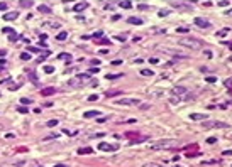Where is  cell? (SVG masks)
<instances>
[{"instance_id":"6da1fadb","label":"cell","mask_w":232,"mask_h":167,"mask_svg":"<svg viewBox=\"0 0 232 167\" xmlns=\"http://www.w3.org/2000/svg\"><path fill=\"white\" fill-rule=\"evenodd\" d=\"M178 44L183 46V47H190V49H202L203 47V42L200 41V39H195V37H181L180 41H178Z\"/></svg>"},{"instance_id":"7a4b0ae2","label":"cell","mask_w":232,"mask_h":167,"mask_svg":"<svg viewBox=\"0 0 232 167\" xmlns=\"http://www.w3.org/2000/svg\"><path fill=\"white\" fill-rule=\"evenodd\" d=\"M88 79H90V74H76L75 78H71V79L68 81V86H70V88L81 86V84H83V83H87Z\"/></svg>"},{"instance_id":"3957f363","label":"cell","mask_w":232,"mask_h":167,"mask_svg":"<svg viewBox=\"0 0 232 167\" xmlns=\"http://www.w3.org/2000/svg\"><path fill=\"white\" fill-rule=\"evenodd\" d=\"M174 145H176L174 140H159V142L151 145V150H163V149L166 150V149H173Z\"/></svg>"},{"instance_id":"277c9868","label":"cell","mask_w":232,"mask_h":167,"mask_svg":"<svg viewBox=\"0 0 232 167\" xmlns=\"http://www.w3.org/2000/svg\"><path fill=\"white\" fill-rule=\"evenodd\" d=\"M117 105H126V106H135V105H139L141 106V100H137V98H122V100H117L115 101Z\"/></svg>"},{"instance_id":"5b68a950","label":"cell","mask_w":232,"mask_h":167,"mask_svg":"<svg viewBox=\"0 0 232 167\" xmlns=\"http://www.w3.org/2000/svg\"><path fill=\"white\" fill-rule=\"evenodd\" d=\"M227 123L224 122H203V128H227Z\"/></svg>"},{"instance_id":"8992f818","label":"cell","mask_w":232,"mask_h":167,"mask_svg":"<svg viewBox=\"0 0 232 167\" xmlns=\"http://www.w3.org/2000/svg\"><path fill=\"white\" fill-rule=\"evenodd\" d=\"M98 149L100 150H105V152H114L119 149V145H112V144H105V142H100L98 144Z\"/></svg>"},{"instance_id":"52a82bcc","label":"cell","mask_w":232,"mask_h":167,"mask_svg":"<svg viewBox=\"0 0 232 167\" xmlns=\"http://www.w3.org/2000/svg\"><path fill=\"white\" fill-rule=\"evenodd\" d=\"M171 93H173L174 96L183 98L185 95H188V88H185V86H176V88H173V91H171Z\"/></svg>"},{"instance_id":"ba28073f","label":"cell","mask_w":232,"mask_h":167,"mask_svg":"<svg viewBox=\"0 0 232 167\" xmlns=\"http://www.w3.org/2000/svg\"><path fill=\"white\" fill-rule=\"evenodd\" d=\"M195 24H197L198 27H203V29H208V27H210L208 20H207V19H200V17H198V19H195Z\"/></svg>"},{"instance_id":"9c48e42d","label":"cell","mask_w":232,"mask_h":167,"mask_svg":"<svg viewBox=\"0 0 232 167\" xmlns=\"http://www.w3.org/2000/svg\"><path fill=\"white\" fill-rule=\"evenodd\" d=\"M19 17V12H7L3 15V20H15Z\"/></svg>"},{"instance_id":"30bf717a","label":"cell","mask_w":232,"mask_h":167,"mask_svg":"<svg viewBox=\"0 0 232 167\" xmlns=\"http://www.w3.org/2000/svg\"><path fill=\"white\" fill-rule=\"evenodd\" d=\"M56 88H44V90H41V95L42 96H49V95H54L56 93Z\"/></svg>"},{"instance_id":"8fae6325","label":"cell","mask_w":232,"mask_h":167,"mask_svg":"<svg viewBox=\"0 0 232 167\" xmlns=\"http://www.w3.org/2000/svg\"><path fill=\"white\" fill-rule=\"evenodd\" d=\"M87 7H88V3H87V2H80V3H76V5H75L73 9L76 10V12H81V10H85Z\"/></svg>"},{"instance_id":"7c38bea8","label":"cell","mask_w":232,"mask_h":167,"mask_svg":"<svg viewBox=\"0 0 232 167\" xmlns=\"http://www.w3.org/2000/svg\"><path fill=\"white\" fill-rule=\"evenodd\" d=\"M122 90H110V91H105V96L110 98V96H115V95H120Z\"/></svg>"},{"instance_id":"4fadbf2b","label":"cell","mask_w":232,"mask_h":167,"mask_svg":"<svg viewBox=\"0 0 232 167\" xmlns=\"http://www.w3.org/2000/svg\"><path fill=\"white\" fill-rule=\"evenodd\" d=\"M97 115H100V112H97V110H95V112H93V110H92V112H85V118H93V116H97Z\"/></svg>"},{"instance_id":"5bb4252c","label":"cell","mask_w":232,"mask_h":167,"mask_svg":"<svg viewBox=\"0 0 232 167\" xmlns=\"http://www.w3.org/2000/svg\"><path fill=\"white\" fill-rule=\"evenodd\" d=\"M127 22H129V24H135V26H141L142 20L137 19V17H129V19H127Z\"/></svg>"},{"instance_id":"9a60e30c","label":"cell","mask_w":232,"mask_h":167,"mask_svg":"<svg viewBox=\"0 0 232 167\" xmlns=\"http://www.w3.org/2000/svg\"><path fill=\"white\" fill-rule=\"evenodd\" d=\"M92 152H93V149H92V147H83V149H80V150H78V154H80V155H85V154H92Z\"/></svg>"},{"instance_id":"2e32d148","label":"cell","mask_w":232,"mask_h":167,"mask_svg":"<svg viewBox=\"0 0 232 167\" xmlns=\"http://www.w3.org/2000/svg\"><path fill=\"white\" fill-rule=\"evenodd\" d=\"M120 7H122V9H132V3L129 2V0H124V2H120L119 3Z\"/></svg>"},{"instance_id":"e0dca14e","label":"cell","mask_w":232,"mask_h":167,"mask_svg":"<svg viewBox=\"0 0 232 167\" xmlns=\"http://www.w3.org/2000/svg\"><path fill=\"white\" fill-rule=\"evenodd\" d=\"M37 9H39V12H42V14H49V12H51V9H49L48 5H39Z\"/></svg>"},{"instance_id":"ac0fdd59","label":"cell","mask_w":232,"mask_h":167,"mask_svg":"<svg viewBox=\"0 0 232 167\" xmlns=\"http://www.w3.org/2000/svg\"><path fill=\"white\" fill-rule=\"evenodd\" d=\"M173 7H191L190 3H183V2H171Z\"/></svg>"},{"instance_id":"d6986e66","label":"cell","mask_w":232,"mask_h":167,"mask_svg":"<svg viewBox=\"0 0 232 167\" xmlns=\"http://www.w3.org/2000/svg\"><path fill=\"white\" fill-rule=\"evenodd\" d=\"M66 37H68V32H65V30H63V32H59L58 35H56V39H58V41H65Z\"/></svg>"},{"instance_id":"ffe728a7","label":"cell","mask_w":232,"mask_h":167,"mask_svg":"<svg viewBox=\"0 0 232 167\" xmlns=\"http://www.w3.org/2000/svg\"><path fill=\"white\" fill-rule=\"evenodd\" d=\"M58 59H68V63L71 61V54H68V52H63V54L58 56Z\"/></svg>"},{"instance_id":"44dd1931","label":"cell","mask_w":232,"mask_h":167,"mask_svg":"<svg viewBox=\"0 0 232 167\" xmlns=\"http://www.w3.org/2000/svg\"><path fill=\"white\" fill-rule=\"evenodd\" d=\"M191 120H203L205 118V115H200V113H193V115H190Z\"/></svg>"},{"instance_id":"7402d4cb","label":"cell","mask_w":232,"mask_h":167,"mask_svg":"<svg viewBox=\"0 0 232 167\" xmlns=\"http://www.w3.org/2000/svg\"><path fill=\"white\" fill-rule=\"evenodd\" d=\"M230 32V29H222V30H219V32H217V35H219V37H224V35H227Z\"/></svg>"},{"instance_id":"603a6c76","label":"cell","mask_w":232,"mask_h":167,"mask_svg":"<svg viewBox=\"0 0 232 167\" xmlns=\"http://www.w3.org/2000/svg\"><path fill=\"white\" fill-rule=\"evenodd\" d=\"M20 59H22V61H31V54L29 52H22V54H20Z\"/></svg>"},{"instance_id":"cb8c5ba5","label":"cell","mask_w":232,"mask_h":167,"mask_svg":"<svg viewBox=\"0 0 232 167\" xmlns=\"http://www.w3.org/2000/svg\"><path fill=\"white\" fill-rule=\"evenodd\" d=\"M141 74H142V76H152L154 73H152L151 69H141Z\"/></svg>"},{"instance_id":"d4e9b609","label":"cell","mask_w":232,"mask_h":167,"mask_svg":"<svg viewBox=\"0 0 232 167\" xmlns=\"http://www.w3.org/2000/svg\"><path fill=\"white\" fill-rule=\"evenodd\" d=\"M171 103H173V105H176V103H180L181 101V98L180 96H171V100H169Z\"/></svg>"},{"instance_id":"484cf974","label":"cell","mask_w":232,"mask_h":167,"mask_svg":"<svg viewBox=\"0 0 232 167\" xmlns=\"http://www.w3.org/2000/svg\"><path fill=\"white\" fill-rule=\"evenodd\" d=\"M46 125H48V127H56V125H58V120H56V118H54V120H49Z\"/></svg>"},{"instance_id":"4316f807","label":"cell","mask_w":232,"mask_h":167,"mask_svg":"<svg viewBox=\"0 0 232 167\" xmlns=\"http://www.w3.org/2000/svg\"><path fill=\"white\" fill-rule=\"evenodd\" d=\"M20 103H22V105H31L32 100H29V98H20Z\"/></svg>"},{"instance_id":"83f0119b","label":"cell","mask_w":232,"mask_h":167,"mask_svg":"<svg viewBox=\"0 0 232 167\" xmlns=\"http://www.w3.org/2000/svg\"><path fill=\"white\" fill-rule=\"evenodd\" d=\"M20 5H22V7H31V5H32V2H31V0H29V2H26V0H20Z\"/></svg>"},{"instance_id":"f1b7e54d","label":"cell","mask_w":232,"mask_h":167,"mask_svg":"<svg viewBox=\"0 0 232 167\" xmlns=\"http://www.w3.org/2000/svg\"><path fill=\"white\" fill-rule=\"evenodd\" d=\"M44 73H54V67L53 66H44Z\"/></svg>"},{"instance_id":"f546056e","label":"cell","mask_w":232,"mask_h":167,"mask_svg":"<svg viewBox=\"0 0 232 167\" xmlns=\"http://www.w3.org/2000/svg\"><path fill=\"white\" fill-rule=\"evenodd\" d=\"M7 10V3L5 2H0V12H5Z\"/></svg>"},{"instance_id":"4dcf8cb0","label":"cell","mask_w":232,"mask_h":167,"mask_svg":"<svg viewBox=\"0 0 232 167\" xmlns=\"http://www.w3.org/2000/svg\"><path fill=\"white\" fill-rule=\"evenodd\" d=\"M102 35H103V32H102V30H98V32H95L93 35H92V37H93V39H100Z\"/></svg>"},{"instance_id":"1f68e13d","label":"cell","mask_w":232,"mask_h":167,"mask_svg":"<svg viewBox=\"0 0 232 167\" xmlns=\"http://www.w3.org/2000/svg\"><path fill=\"white\" fill-rule=\"evenodd\" d=\"M3 32H5V34H10V35H12V34H15V30H14V29H9V27H5V29H3Z\"/></svg>"},{"instance_id":"d6a6232c","label":"cell","mask_w":232,"mask_h":167,"mask_svg":"<svg viewBox=\"0 0 232 167\" xmlns=\"http://www.w3.org/2000/svg\"><path fill=\"white\" fill-rule=\"evenodd\" d=\"M197 155H200L198 152H188V154H186V157L190 159V157H197Z\"/></svg>"},{"instance_id":"836d02e7","label":"cell","mask_w":232,"mask_h":167,"mask_svg":"<svg viewBox=\"0 0 232 167\" xmlns=\"http://www.w3.org/2000/svg\"><path fill=\"white\" fill-rule=\"evenodd\" d=\"M119 76H122V74H107L109 79H115V78H119Z\"/></svg>"},{"instance_id":"e575fe53","label":"cell","mask_w":232,"mask_h":167,"mask_svg":"<svg viewBox=\"0 0 232 167\" xmlns=\"http://www.w3.org/2000/svg\"><path fill=\"white\" fill-rule=\"evenodd\" d=\"M149 63H151V64H158L159 59H158V58H151V59H149Z\"/></svg>"},{"instance_id":"d590c367","label":"cell","mask_w":232,"mask_h":167,"mask_svg":"<svg viewBox=\"0 0 232 167\" xmlns=\"http://www.w3.org/2000/svg\"><path fill=\"white\" fill-rule=\"evenodd\" d=\"M144 167H161L159 164H154V162H149V164H146Z\"/></svg>"},{"instance_id":"8d00e7d4","label":"cell","mask_w":232,"mask_h":167,"mask_svg":"<svg viewBox=\"0 0 232 167\" xmlns=\"http://www.w3.org/2000/svg\"><path fill=\"white\" fill-rule=\"evenodd\" d=\"M97 100H98V96H97V95H92V96L88 98V101H97Z\"/></svg>"},{"instance_id":"74e56055","label":"cell","mask_w":232,"mask_h":167,"mask_svg":"<svg viewBox=\"0 0 232 167\" xmlns=\"http://www.w3.org/2000/svg\"><path fill=\"white\" fill-rule=\"evenodd\" d=\"M176 32H188V29H185V27H178Z\"/></svg>"},{"instance_id":"f35d334b","label":"cell","mask_w":232,"mask_h":167,"mask_svg":"<svg viewBox=\"0 0 232 167\" xmlns=\"http://www.w3.org/2000/svg\"><path fill=\"white\" fill-rule=\"evenodd\" d=\"M215 142H217V138H213V137H210V138H208V140H207V144H215Z\"/></svg>"},{"instance_id":"ab89813d","label":"cell","mask_w":232,"mask_h":167,"mask_svg":"<svg viewBox=\"0 0 232 167\" xmlns=\"http://www.w3.org/2000/svg\"><path fill=\"white\" fill-rule=\"evenodd\" d=\"M9 39H10V41H15V39H19V35H17V32H15V34H12V35H10Z\"/></svg>"},{"instance_id":"60d3db41","label":"cell","mask_w":232,"mask_h":167,"mask_svg":"<svg viewBox=\"0 0 232 167\" xmlns=\"http://www.w3.org/2000/svg\"><path fill=\"white\" fill-rule=\"evenodd\" d=\"M139 9H141V10H146V9H149V5H146V3H141V5H139Z\"/></svg>"},{"instance_id":"b9f144b4","label":"cell","mask_w":232,"mask_h":167,"mask_svg":"<svg viewBox=\"0 0 232 167\" xmlns=\"http://www.w3.org/2000/svg\"><path fill=\"white\" fill-rule=\"evenodd\" d=\"M217 5H219V7H227V5H229V2H219Z\"/></svg>"},{"instance_id":"7bdbcfd3","label":"cell","mask_w":232,"mask_h":167,"mask_svg":"<svg viewBox=\"0 0 232 167\" xmlns=\"http://www.w3.org/2000/svg\"><path fill=\"white\" fill-rule=\"evenodd\" d=\"M90 63H92L93 66H98V64H100V61H98V59H93V61H90Z\"/></svg>"},{"instance_id":"ee69618b","label":"cell","mask_w":232,"mask_h":167,"mask_svg":"<svg viewBox=\"0 0 232 167\" xmlns=\"http://www.w3.org/2000/svg\"><path fill=\"white\" fill-rule=\"evenodd\" d=\"M207 81H208V83H213V81H215V78H213V76H208V78H207Z\"/></svg>"},{"instance_id":"f6af8a7d","label":"cell","mask_w":232,"mask_h":167,"mask_svg":"<svg viewBox=\"0 0 232 167\" xmlns=\"http://www.w3.org/2000/svg\"><path fill=\"white\" fill-rule=\"evenodd\" d=\"M230 84H232V78L230 79H225V86H230Z\"/></svg>"},{"instance_id":"bcb514c9","label":"cell","mask_w":232,"mask_h":167,"mask_svg":"<svg viewBox=\"0 0 232 167\" xmlns=\"http://www.w3.org/2000/svg\"><path fill=\"white\" fill-rule=\"evenodd\" d=\"M159 15H161V17H163V15H168V10H161V12H159Z\"/></svg>"},{"instance_id":"7dc6e473","label":"cell","mask_w":232,"mask_h":167,"mask_svg":"<svg viewBox=\"0 0 232 167\" xmlns=\"http://www.w3.org/2000/svg\"><path fill=\"white\" fill-rule=\"evenodd\" d=\"M19 112L20 113H27V108H24V106H22V108H19Z\"/></svg>"},{"instance_id":"c3c4849f","label":"cell","mask_w":232,"mask_h":167,"mask_svg":"<svg viewBox=\"0 0 232 167\" xmlns=\"http://www.w3.org/2000/svg\"><path fill=\"white\" fill-rule=\"evenodd\" d=\"M29 51H32V52H39V49H37V47H29Z\"/></svg>"},{"instance_id":"681fc988","label":"cell","mask_w":232,"mask_h":167,"mask_svg":"<svg viewBox=\"0 0 232 167\" xmlns=\"http://www.w3.org/2000/svg\"><path fill=\"white\" fill-rule=\"evenodd\" d=\"M224 155H232V150L229 152V150H225V152H224Z\"/></svg>"},{"instance_id":"f907efd6","label":"cell","mask_w":232,"mask_h":167,"mask_svg":"<svg viewBox=\"0 0 232 167\" xmlns=\"http://www.w3.org/2000/svg\"><path fill=\"white\" fill-rule=\"evenodd\" d=\"M54 167H68V165H65V164H56Z\"/></svg>"},{"instance_id":"816d5d0a","label":"cell","mask_w":232,"mask_h":167,"mask_svg":"<svg viewBox=\"0 0 232 167\" xmlns=\"http://www.w3.org/2000/svg\"><path fill=\"white\" fill-rule=\"evenodd\" d=\"M0 56H5V51H3V49H2V51H0Z\"/></svg>"},{"instance_id":"f5cc1de1","label":"cell","mask_w":232,"mask_h":167,"mask_svg":"<svg viewBox=\"0 0 232 167\" xmlns=\"http://www.w3.org/2000/svg\"><path fill=\"white\" fill-rule=\"evenodd\" d=\"M225 14H227V15H232V10H227Z\"/></svg>"},{"instance_id":"db71d44e","label":"cell","mask_w":232,"mask_h":167,"mask_svg":"<svg viewBox=\"0 0 232 167\" xmlns=\"http://www.w3.org/2000/svg\"><path fill=\"white\" fill-rule=\"evenodd\" d=\"M173 167H181V165H173Z\"/></svg>"},{"instance_id":"11a10c76","label":"cell","mask_w":232,"mask_h":167,"mask_svg":"<svg viewBox=\"0 0 232 167\" xmlns=\"http://www.w3.org/2000/svg\"><path fill=\"white\" fill-rule=\"evenodd\" d=\"M36 167H42V165H36Z\"/></svg>"}]
</instances>
